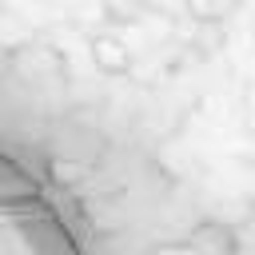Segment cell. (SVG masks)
I'll use <instances>...</instances> for the list:
<instances>
[{"mask_svg":"<svg viewBox=\"0 0 255 255\" xmlns=\"http://www.w3.org/2000/svg\"><path fill=\"white\" fill-rule=\"evenodd\" d=\"M0 255H88L64 199L0 147Z\"/></svg>","mask_w":255,"mask_h":255,"instance_id":"cell-1","label":"cell"}]
</instances>
